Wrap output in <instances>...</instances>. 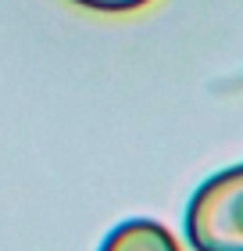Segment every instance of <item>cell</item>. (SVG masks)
Returning <instances> with one entry per match:
<instances>
[{
	"label": "cell",
	"mask_w": 243,
	"mask_h": 251,
	"mask_svg": "<svg viewBox=\"0 0 243 251\" xmlns=\"http://www.w3.org/2000/svg\"><path fill=\"white\" fill-rule=\"evenodd\" d=\"M182 226L193 251H243V165L204 179L186 204Z\"/></svg>",
	"instance_id": "1"
},
{
	"label": "cell",
	"mask_w": 243,
	"mask_h": 251,
	"mask_svg": "<svg viewBox=\"0 0 243 251\" xmlns=\"http://www.w3.org/2000/svg\"><path fill=\"white\" fill-rule=\"evenodd\" d=\"M100 251H179V244L161 223L129 219V223H118L108 237H104Z\"/></svg>",
	"instance_id": "2"
},
{
	"label": "cell",
	"mask_w": 243,
	"mask_h": 251,
	"mask_svg": "<svg viewBox=\"0 0 243 251\" xmlns=\"http://www.w3.org/2000/svg\"><path fill=\"white\" fill-rule=\"evenodd\" d=\"M75 4L93 11H136V7H147L150 0H75Z\"/></svg>",
	"instance_id": "3"
}]
</instances>
